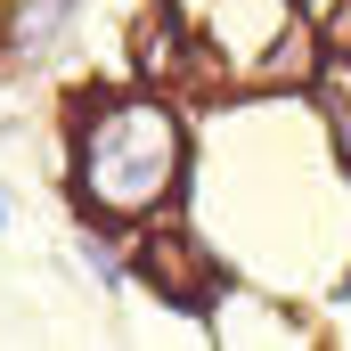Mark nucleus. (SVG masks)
Instances as JSON below:
<instances>
[{"label":"nucleus","mask_w":351,"mask_h":351,"mask_svg":"<svg viewBox=\"0 0 351 351\" xmlns=\"http://www.w3.org/2000/svg\"><path fill=\"white\" fill-rule=\"evenodd\" d=\"M180 114L156 98H90L82 114V196L98 213L131 221V213H156L180 188Z\"/></svg>","instance_id":"nucleus-1"},{"label":"nucleus","mask_w":351,"mask_h":351,"mask_svg":"<svg viewBox=\"0 0 351 351\" xmlns=\"http://www.w3.org/2000/svg\"><path fill=\"white\" fill-rule=\"evenodd\" d=\"M139 278H147L164 302H188V311H196V302L213 294V278H221V269H213V254H204L196 237H180V229H156V237L139 245Z\"/></svg>","instance_id":"nucleus-2"},{"label":"nucleus","mask_w":351,"mask_h":351,"mask_svg":"<svg viewBox=\"0 0 351 351\" xmlns=\"http://www.w3.org/2000/svg\"><path fill=\"white\" fill-rule=\"evenodd\" d=\"M139 74H156V82H172L180 66H188V33H180V16H172V0H156L147 16H139Z\"/></svg>","instance_id":"nucleus-3"},{"label":"nucleus","mask_w":351,"mask_h":351,"mask_svg":"<svg viewBox=\"0 0 351 351\" xmlns=\"http://www.w3.org/2000/svg\"><path fill=\"white\" fill-rule=\"evenodd\" d=\"M311 74H319V49H311V33H294V25H286V33H278V49L262 58V82H311Z\"/></svg>","instance_id":"nucleus-4"},{"label":"nucleus","mask_w":351,"mask_h":351,"mask_svg":"<svg viewBox=\"0 0 351 351\" xmlns=\"http://www.w3.org/2000/svg\"><path fill=\"white\" fill-rule=\"evenodd\" d=\"M327 58H343V66H351V0L327 8Z\"/></svg>","instance_id":"nucleus-5"},{"label":"nucleus","mask_w":351,"mask_h":351,"mask_svg":"<svg viewBox=\"0 0 351 351\" xmlns=\"http://www.w3.org/2000/svg\"><path fill=\"white\" fill-rule=\"evenodd\" d=\"M335 147H343V164H351V106H335Z\"/></svg>","instance_id":"nucleus-6"}]
</instances>
